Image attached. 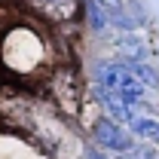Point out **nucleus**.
<instances>
[{"instance_id": "f257e3e1", "label": "nucleus", "mask_w": 159, "mask_h": 159, "mask_svg": "<svg viewBox=\"0 0 159 159\" xmlns=\"http://www.w3.org/2000/svg\"><path fill=\"white\" fill-rule=\"evenodd\" d=\"M101 86L110 89V92H116L119 98H125L129 104H138L141 107V101H144V83L129 67H122V64H107L101 70Z\"/></svg>"}, {"instance_id": "f03ea898", "label": "nucleus", "mask_w": 159, "mask_h": 159, "mask_svg": "<svg viewBox=\"0 0 159 159\" xmlns=\"http://www.w3.org/2000/svg\"><path fill=\"white\" fill-rule=\"evenodd\" d=\"M95 141H98L101 147H107V150H116V153L132 150V138L119 129L116 119H101L98 125H95Z\"/></svg>"}, {"instance_id": "7ed1b4c3", "label": "nucleus", "mask_w": 159, "mask_h": 159, "mask_svg": "<svg viewBox=\"0 0 159 159\" xmlns=\"http://www.w3.org/2000/svg\"><path fill=\"white\" fill-rule=\"evenodd\" d=\"M132 129L138 132L141 138H150V141H159V119H132Z\"/></svg>"}, {"instance_id": "20e7f679", "label": "nucleus", "mask_w": 159, "mask_h": 159, "mask_svg": "<svg viewBox=\"0 0 159 159\" xmlns=\"http://www.w3.org/2000/svg\"><path fill=\"white\" fill-rule=\"evenodd\" d=\"M129 70H132V74H135V77H138L144 86H159V74L150 67V64H144V61H135Z\"/></svg>"}, {"instance_id": "39448f33", "label": "nucleus", "mask_w": 159, "mask_h": 159, "mask_svg": "<svg viewBox=\"0 0 159 159\" xmlns=\"http://www.w3.org/2000/svg\"><path fill=\"white\" fill-rule=\"evenodd\" d=\"M89 16H92V28H95V31H104V28H107V16L101 12V3H98V0L89 3Z\"/></svg>"}, {"instance_id": "423d86ee", "label": "nucleus", "mask_w": 159, "mask_h": 159, "mask_svg": "<svg viewBox=\"0 0 159 159\" xmlns=\"http://www.w3.org/2000/svg\"><path fill=\"white\" fill-rule=\"evenodd\" d=\"M104 6H107V16L116 21V25H122V28H129V21H125V16H122V9H119V0H101Z\"/></svg>"}]
</instances>
